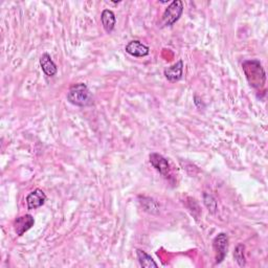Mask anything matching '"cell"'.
Returning <instances> with one entry per match:
<instances>
[{
  "label": "cell",
  "mask_w": 268,
  "mask_h": 268,
  "mask_svg": "<svg viewBox=\"0 0 268 268\" xmlns=\"http://www.w3.org/2000/svg\"><path fill=\"white\" fill-rule=\"evenodd\" d=\"M244 74L252 88L261 89L266 82V73L259 60H247L242 64Z\"/></svg>",
  "instance_id": "cell-1"
},
{
  "label": "cell",
  "mask_w": 268,
  "mask_h": 268,
  "mask_svg": "<svg viewBox=\"0 0 268 268\" xmlns=\"http://www.w3.org/2000/svg\"><path fill=\"white\" fill-rule=\"evenodd\" d=\"M67 101L74 106L87 107L94 104V97L86 84L78 83L69 88L67 93Z\"/></svg>",
  "instance_id": "cell-2"
},
{
  "label": "cell",
  "mask_w": 268,
  "mask_h": 268,
  "mask_svg": "<svg viewBox=\"0 0 268 268\" xmlns=\"http://www.w3.org/2000/svg\"><path fill=\"white\" fill-rule=\"evenodd\" d=\"M184 13V4L181 0H174L169 7L165 9L162 19H161V27H171L175 22L180 20Z\"/></svg>",
  "instance_id": "cell-3"
},
{
  "label": "cell",
  "mask_w": 268,
  "mask_h": 268,
  "mask_svg": "<svg viewBox=\"0 0 268 268\" xmlns=\"http://www.w3.org/2000/svg\"><path fill=\"white\" fill-rule=\"evenodd\" d=\"M216 264H220L226 257L228 250V236L225 233L217 235L213 241Z\"/></svg>",
  "instance_id": "cell-4"
},
{
  "label": "cell",
  "mask_w": 268,
  "mask_h": 268,
  "mask_svg": "<svg viewBox=\"0 0 268 268\" xmlns=\"http://www.w3.org/2000/svg\"><path fill=\"white\" fill-rule=\"evenodd\" d=\"M35 224V220L33 216L30 214L23 215L18 217L14 221V229L17 236L21 237L24 233H27L29 229H31Z\"/></svg>",
  "instance_id": "cell-5"
},
{
  "label": "cell",
  "mask_w": 268,
  "mask_h": 268,
  "mask_svg": "<svg viewBox=\"0 0 268 268\" xmlns=\"http://www.w3.org/2000/svg\"><path fill=\"white\" fill-rule=\"evenodd\" d=\"M150 163L152 164L153 168L163 176H167L170 172V163L168 159L158 154V153H151Z\"/></svg>",
  "instance_id": "cell-6"
},
{
  "label": "cell",
  "mask_w": 268,
  "mask_h": 268,
  "mask_svg": "<svg viewBox=\"0 0 268 268\" xmlns=\"http://www.w3.org/2000/svg\"><path fill=\"white\" fill-rule=\"evenodd\" d=\"M47 197L45 193L40 189H36L33 192H31L28 196L25 201H27L28 204V209L29 210H36L38 208L42 207L45 203Z\"/></svg>",
  "instance_id": "cell-7"
},
{
  "label": "cell",
  "mask_w": 268,
  "mask_h": 268,
  "mask_svg": "<svg viewBox=\"0 0 268 268\" xmlns=\"http://www.w3.org/2000/svg\"><path fill=\"white\" fill-rule=\"evenodd\" d=\"M165 79L169 82L174 83L182 80L183 74H184V62L183 60L177 61L175 64H173L170 67H167L163 70Z\"/></svg>",
  "instance_id": "cell-8"
},
{
  "label": "cell",
  "mask_w": 268,
  "mask_h": 268,
  "mask_svg": "<svg viewBox=\"0 0 268 268\" xmlns=\"http://www.w3.org/2000/svg\"><path fill=\"white\" fill-rule=\"evenodd\" d=\"M125 50H126V53H128L129 55H131L133 57H137V58L146 57L150 53L149 46L145 45L144 43H142L138 40L130 41L128 44L126 45Z\"/></svg>",
  "instance_id": "cell-9"
},
{
  "label": "cell",
  "mask_w": 268,
  "mask_h": 268,
  "mask_svg": "<svg viewBox=\"0 0 268 268\" xmlns=\"http://www.w3.org/2000/svg\"><path fill=\"white\" fill-rule=\"evenodd\" d=\"M101 22H102V25H103L104 30L108 34L112 33L117 23L116 14H114V13L110 10H104L101 14Z\"/></svg>",
  "instance_id": "cell-10"
},
{
  "label": "cell",
  "mask_w": 268,
  "mask_h": 268,
  "mask_svg": "<svg viewBox=\"0 0 268 268\" xmlns=\"http://www.w3.org/2000/svg\"><path fill=\"white\" fill-rule=\"evenodd\" d=\"M40 66H41L43 72L47 76H54L58 72V67L56 65V63L53 61L52 57H50L47 53H45L41 56Z\"/></svg>",
  "instance_id": "cell-11"
},
{
  "label": "cell",
  "mask_w": 268,
  "mask_h": 268,
  "mask_svg": "<svg viewBox=\"0 0 268 268\" xmlns=\"http://www.w3.org/2000/svg\"><path fill=\"white\" fill-rule=\"evenodd\" d=\"M136 256H137V260L139 262V265L142 267H145V268H151V267H158L157 263L152 259L151 256H149V254L142 250V249H136Z\"/></svg>",
  "instance_id": "cell-12"
},
{
  "label": "cell",
  "mask_w": 268,
  "mask_h": 268,
  "mask_svg": "<svg viewBox=\"0 0 268 268\" xmlns=\"http://www.w3.org/2000/svg\"><path fill=\"white\" fill-rule=\"evenodd\" d=\"M244 251H245V246L243 244H238L234 251V258L240 267H244L246 265Z\"/></svg>",
  "instance_id": "cell-13"
},
{
  "label": "cell",
  "mask_w": 268,
  "mask_h": 268,
  "mask_svg": "<svg viewBox=\"0 0 268 268\" xmlns=\"http://www.w3.org/2000/svg\"><path fill=\"white\" fill-rule=\"evenodd\" d=\"M203 201H204V204H206V207L208 208V210L211 214H215L217 212V201L212 195H210L208 193H204L203 194Z\"/></svg>",
  "instance_id": "cell-14"
}]
</instances>
